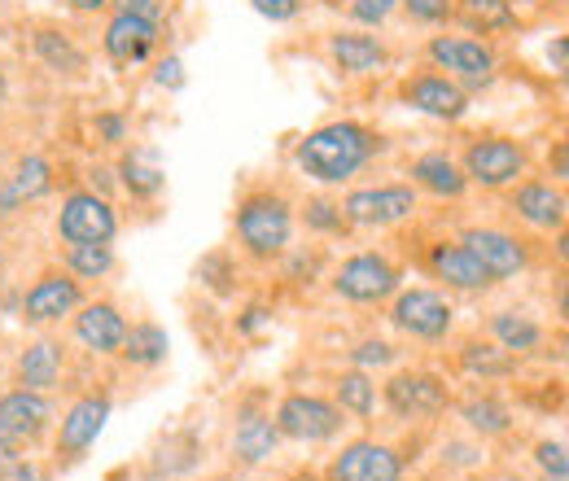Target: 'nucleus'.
I'll return each mask as SVG.
<instances>
[{
  "label": "nucleus",
  "mask_w": 569,
  "mask_h": 481,
  "mask_svg": "<svg viewBox=\"0 0 569 481\" xmlns=\"http://www.w3.org/2000/svg\"><path fill=\"white\" fill-rule=\"evenodd\" d=\"M377 153H381V137L363 123L342 119V123H325V128H316V132L298 140L293 162L316 184H347Z\"/></svg>",
  "instance_id": "f257e3e1"
},
{
  "label": "nucleus",
  "mask_w": 569,
  "mask_h": 481,
  "mask_svg": "<svg viewBox=\"0 0 569 481\" xmlns=\"http://www.w3.org/2000/svg\"><path fill=\"white\" fill-rule=\"evenodd\" d=\"M237 241L250 259H281L293 241V210L281 193H250L237 207Z\"/></svg>",
  "instance_id": "f03ea898"
},
{
  "label": "nucleus",
  "mask_w": 569,
  "mask_h": 481,
  "mask_svg": "<svg viewBox=\"0 0 569 481\" xmlns=\"http://www.w3.org/2000/svg\"><path fill=\"white\" fill-rule=\"evenodd\" d=\"M426 58L438 70H447V79H456L465 92L469 88H487L496 79V49L478 36H433L426 44Z\"/></svg>",
  "instance_id": "7ed1b4c3"
},
{
  "label": "nucleus",
  "mask_w": 569,
  "mask_h": 481,
  "mask_svg": "<svg viewBox=\"0 0 569 481\" xmlns=\"http://www.w3.org/2000/svg\"><path fill=\"white\" fill-rule=\"evenodd\" d=\"M58 237L67 245H114L119 214L110 207V198L97 189H74L58 210Z\"/></svg>",
  "instance_id": "20e7f679"
},
{
  "label": "nucleus",
  "mask_w": 569,
  "mask_h": 481,
  "mask_svg": "<svg viewBox=\"0 0 569 481\" xmlns=\"http://www.w3.org/2000/svg\"><path fill=\"white\" fill-rule=\"evenodd\" d=\"M347 223L356 228H395L408 223L421 210V193L412 184H377V189H356L347 202H338Z\"/></svg>",
  "instance_id": "39448f33"
},
{
  "label": "nucleus",
  "mask_w": 569,
  "mask_h": 481,
  "mask_svg": "<svg viewBox=\"0 0 569 481\" xmlns=\"http://www.w3.org/2000/svg\"><path fill=\"white\" fill-rule=\"evenodd\" d=\"M465 180L469 184H482V189H508L526 176V149L508 137H478L465 149V162H460Z\"/></svg>",
  "instance_id": "423d86ee"
},
{
  "label": "nucleus",
  "mask_w": 569,
  "mask_h": 481,
  "mask_svg": "<svg viewBox=\"0 0 569 481\" xmlns=\"http://www.w3.org/2000/svg\"><path fill=\"white\" fill-rule=\"evenodd\" d=\"M333 293L347 298V302H359V307L386 302V298L399 293V268L386 254H351L333 272Z\"/></svg>",
  "instance_id": "0eeeda50"
},
{
  "label": "nucleus",
  "mask_w": 569,
  "mask_h": 481,
  "mask_svg": "<svg viewBox=\"0 0 569 481\" xmlns=\"http://www.w3.org/2000/svg\"><path fill=\"white\" fill-rule=\"evenodd\" d=\"M342 408L320 394H284L277 408V429L293 442H329L342 433Z\"/></svg>",
  "instance_id": "6e6552de"
},
{
  "label": "nucleus",
  "mask_w": 569,
  "mask_h": 481,
  "mask_svg": "<svg viewBox=\"0 0 569 481\" xmlns=\"http://www.w3.org/2000/svg\"><path fill=\"white\" fill-rule=\"evenodd\" d=\"M390 320L417 342H442L456 324V311L438 289H403L390 307Z\"/></svg>",
  "instance_id": "1a4fd4ad"
},
{
  "label": "nucleus",
  "mask_w": 569,
  "mask_h": 481,
  "mask_svg": "<svg viewBox=\"0 0 569 481\" xmlns=\"http://www.w3.org/2000/svg\"><path fill=\"white\" fill-rule=\"evenodd\" d=\"M381 399H386V408L399 415V420L438 415V412H447V403H451L447 385H442L438 377H429V372H395V377L386 381Z\"/></svg>",
  "instance_id": "9d476101"
},
{
  "label": "nucleus",
  "mask_w": 569,
  "mask_h": 481,
  "mask_svg": "<svg viewBox=\"0 0 569 481\" xmlns=\"http://www.w3.org/2000/svg\"><path fill=\"white\" fill-rule=\"evenodd\" d=\"M83 307V284L71 272H44L22 298V320L27 324H58Z\"/></svg>",
  "instance_id": "9b49d317"
},
{
  "label": "nucleus",
  "mask_w": 569,
  "mask_h": 481,
  "mask_svg": "<svg viewBox=\"0 0 569 481\" xmlns=\"http://www.w3.org/2000/svg\"><path fill=\"white\" fill-rule=\"evenodd\" d=\"M325 481H403V460L386 442H351L342 455H333Z\"/></svg>",
  "instance_id": "f8f14e48"
},
{
  "label": "nucleus",
  "mask_w": 569,
  "mask_h": 481,
  "mask_svg": "<svg viewBox=\"0 0 569 481\" xmlns=\"http://www.w3.org/2000/svg\"><path fill=\"white\" fill-rule=\"evenodd\" d=\"M399 97L412 106V110H421L429 119H442V123H456V119H465L469 114V92L456 83V79H447V74H412L403 88H399Z\"/></svg>",
  "instance_id": "ddd939ff"
},
{
  "label": "nucleus",
  "mask_w": 569,
  "mask_h": 481,
  "mask_svg": "<svg viewBox=\"0 0 569 481\" xmlns=\"http://www.w3.org/2000/svg\"><path fill=\"white\" fill-rule=\"evenodd\" d=\"M460 245L482 263V272L491 275V280H512V275L526 272V263H530L526 245L517 237L499 232V228H465Z\"/></svg>",
  "instance_id": "4468645a"
},
{
  "label": "nucleus",
  "mask_w": 569,
  "mask_h": 481,
  "mask_svg": "<svg viewBox=\"0 0 569 481\" xmlns=\"http://www.w3.org/2000/svg\"><path fill=\"white\" fill-rule=\"evenodd\" d=\"M114 412L110 394H83L74 399L67 415H62V429H58V460H79L106 429V420Z\"/></svg>",
  "instance_id": "2eb2a0df"
},
{
  "label": "nucleus",
  "mask_w": 569,
  "mask_h": 481,
  "mask_svg": "<svg viewBox=\"0 0 569 481\" xmlns=\"http://www.w3.org/2000/svg\"><path fill=\"white\" fill-rule=\"evenodd\" d=\"M49 424H53V403H49V394L22 390V385L9 390V394H0V429H4L18 447L40 442Z\"/></svg>",
  "instance_id": "dca6fc26"
},
{
  "label": "nucleus",
  "mask_w": 569,
  "mask_h": 481,
  "mask_svg": "<svg viewBox=\"0 0 569 481\" xmlns=\"http://www.w3.org/2000/svg\"><path fill=\"white\" fill-rule=\"evenodd\" d=\"M158 49V22H144L137 13H114L106 27V58L114 67H141Z\"/></svg>",
  "instance_id": "f3484780"
},
{
  "label": "nucleus",
  "mask_w": 569,
  "mask_h": 481,
  "mask_svg": "<svg viewBox=\"0 0 569 481\" xmlns=\"http://www.w3.org/2000/svg\"><path fill=\"white\" fill-rule=\"evenodd\" d=\"M128 333V320L114 302H83L74 311V338L88 345L92 354H119Z\"/></svg>",
  "instance_id": "a211bd4d"
},
{
  "label": "nucleus",
  "mask_w": 569,
  "mask_h": 481,
  "mask_svg": "<svg viewBox=\"0 0 569 481\" xmlns=\"http://www.w3.org/2000/svg\"><path fill=\"white\" fill-rule=\"evenodd\" d=\"M429 272L438 275V280H447L451 289H465V293H482V289L496 284L460 241H433L429 245Z\"/></svg>",
  "instance_id": "6ab92c4d"
},
{
  "label": "nucleus",
  "mask_w": 569,
  "mask_h": 481,
  "mask_svg": "<svg viewBox=\"0 0 569 481\" xmlns=\"http://www.w3.org/2000/svg\"><path fill=\"white\" fill-rule=\"evenodd\" d=\"M512 210H517V219H526V223L539 228V232H561V228H566V193L552 189L548 180H526V184H517Z\"/></svg>",
  "instance_id": "aec40b11"
},
{
  "label": "nucleus",
  "mask_w": 569,
  "mask_h": 481,
  "mask_svg": "<svg viewBox=\"0 0 569 481\" xmlns=\"http://www.w3.org/2000/svg\"><path fill=\"white\" fill-rule=\"evenodd\" d=\"M277 447H281V429H277L272 415L254 412V408H246V412L237 415L232 451H237L241 464H268V460L277 455Z\"/></svg>",
  "instance_id": "412c9836"
},
{
  "label": "nucleus",
  "mask_w": 569,
  "mask_h": 481,
  "mask_svg": "<svg viewBox=\"0 0 569 481\" xmlns=\"http://www.w3.org/2000/svg\"><path fill=\"white\" fill-rule=\"evenodd\" d=\"M329 58L342 74H377V70L390 62L386 44L377 36H363V31H333L329 36Z\"/></svg>",
  "instance_id": "4be33fe9"
},
{
  "label": "nucleus",
  "mask_w": 569,
  "mask_h": 481,
  "mask_svg": "<svg viewBox=\"0 0 569 481\" xmlns=\"http://www.w3.org/2000/svg\"><path fill=\"white\" fill-rule=\"evenodd\" d=\"M408 176H412V189H426V193L442 198V202H460L465 189H469V180H465V171H460V162L451 153H421V158H412Z\"/></svg>",
  "instance_id": "5701e85b"
},
{
  "label": "nucleus",
  "mask_w": 569,
  "mask_h": 481,
  "mask_svg": "<svg viewBox=\"0 0 569 481\" xmlns=\"http://www.w3.org/2000/svg\"><path fill=\"white\" fill-rule=\"evenodd\" d=\"M451 18L460 27H469L473 36H503V31H517V22H521L512 0H456Z\"/></svg>",
  "instance_id": "b1692460"
},
{
  "label": "nucleus",
  "mask_w": 569,
  "mask_h": 481,
  "mask_svg": "<svg viewBox=\"0 0 569 481\" xmlns=\"http://www.w3.org/2000/svg\"><path fill=\"white\" fill-rule=\"evenodd\" d=\"M58 381H62V345L58 342L40 338V342H31L18 354V385H22V390L49 394Z\"/></svg>",
  "instance_id": "393cba45"
},
{
  "label": "nucleus",
  "mask_w": 569,
  "mask_h": 481,
  "mask_svg": "<svg viewBox=\"0 0 569 481\" xmlns=\"http://www.w3.org/2000/svg\"><path fill=\"white\" fill-rule=\"evenodd\" d=\"M167 350H171V338H167V329L153 324V320L128 324L123 345H119V354H123L132 368H158V363H167Z\"/></svg>",
  "instance_id": "a878e982"
},
{
  "label": "nucleus",
  "mask_w": 569,
  "mask_h": 481,
  "mask_svg": "<svg viewBox=\"0 0 569 481\" xmlns=\"http://www.w3.org/2000/svg\"><path fill=\"white\" fill-rule=\"evenodd\" d=\"M491 338H496L499 350H508L512 359H521V354H530V350L543 345V329H539L530 315L499 311V315H491Z\"/></svg>",
  "instance_id": "bb28decb"
},
{
  "label": "nucleus",
  "mask_w": 569,
  "mask_h": 481,
  "mask_svg": "<svg viewBox=\"0 0 569 481\" xmlns=\"http://www.w3.org/2000/svg\"><path fill=\"white\" fill-rule=\"evenodd\" d=\"M36 58L53 70V74H83V67H88L83 49L74 44L71 36L49 31V27H40V31H36Z\"/></svg>",
  "instance_id": "cd10ccee"
},
{
  "label": "nucleus",
  "mask_w": 569,
  "mask_h": 481,
  "mask_svg": "<svg viewBox=\"0 0 569 481\" xmlns=\"http://www.w3.org/2000/svg\"><path fill=\"white\" fill-rule=\"evenodd\" d=\"M9 198L22 207V202H36V198H44L49 189H53V162L49 158H40V153H27L18 167H13V176H9Z\"/></svg>",
  "instance_id": "c85d7f7f"
},
{
  "label": "nucleus",
  "mask_w": 569,
  "mask_h": 481,
  "mask_svg": "<svg viewBox=\"0 0 569 481\" xmlns=\"http://www.w3.org/2000/svg\"><path fill=\"white\" fill-rule=\"evenodd\" d=\"M460 363H465L469 377H482V381H499V377H512L517 372V359L508 350H499L496 342H465Z\"/></svg>",
  "instance_id": "c756f323"
},
{
  "label": "nucleus",
  "mask_w": 569,
  "mask_h": 481,
  "mask_svg": "<svg viewBox=\"0 0 569 481\" xmlns=\"http://www.w3.org/2000/svg\"><path fill=\"white\" fill-rule=\"evenodd\" d=\"M333 403L342 408V415L368 420V415L377 412V385H372V377L359 372V368L342 372V377H338V399H333Z\"/></svg>",
  "instance_id": "7c9ffc66"
},
{
  "label": "nucleus",
  "mask_w": 569,
  "mask_h": 481,
  "mask_svg": "<svg viewBox=\"0 0 569 481\" xmlns=\"http://www.w3.org/2000/svg\"><path fill=\"white\" fill-rule=\"evenodd\" d=\"M460 415H465V424H469L473 433H482V438H503V433L512 429V412H508L499 399H491V394L469 399V403L460 408Z\"/></svg>",
  "instance_id": "2f4dec72"
},
{
  "label": "nucleus",
  "mask_w": 569,
  "mask_h": 481,
  "mask_svg": "<svg viewBox=\"0 0 569 481\" xmlns=\"http://www.w3.org/2000/svg\"><path fill=\"white\" fill-rule=\"evenodd\" d=\"M119 176H123V189H128L132 198H158L162 184H167V176L158 171V162H149L144 153H128V158L119 162Z\"/></svg>",
  "instance_id": "473e14b6"
},
{
  "label": "nucleus",
  "mask_w": 569,
  "mask_h": 481,
  "mask_svg": "<svg viewBox=\"0 0 569 481\" xmlns=\"http://www.w3.org/2000/svg\"><path fill=\"white\" fill-rule=\"evenodd\" d=\"M67 272L74 280H101L114 272V245H71L67 250Z\"/></svg>",
  "instance_id": "72a5a7b5"
},
{
  "label": "nucleus",
  "mask_w": 569,
  "mask_h": 481,
  "mask_svg": "<svg viewBox=\"0 0 569 481\" xmlns=\"http://www.w3.org/2000/svg\"><path fill=\"white\" fill-rule=\"evenodd\" d=\"M307 228H316V232H342L347 228V214H342L338 202L316 198V202H307Z\"/></svg>",
  "instance_id": "f704fd0d"
},
{
  "label": "nucleus",
  "mask_w": 569,
  "mask_h": 481,
  "mask_svg": "<svg viewBox=\"0 0 569 481\" xmlns=\"http://www.w3.org/2000/svg\"><path fill=\"white\" fill-rule=\"evenodd\" d=\"M395 9H399V0H347V13L359 27H381V22H390Z\"/></svg>",
  "instance_id": "c9c22d12"
},
{
  "label": "nucleus",
  "mask_w": 569,
  "mask_h": 481,
  "mask_svg": "<svg viewBox=\"0 0 569 481\" xmlns=\"http://www.w3.org/2000/svg\"><path fill=\"white\" fill-rule=\"evenodd\" d=\"M403 13L412 22H426V27H438V22H451V4L456 0H399Z\"/></svg>",
  "instance_id": "e433bc0d"
},
{
  "label": "nucleus",
  "mask_w": 569,
  "mask_h": 481,
  "mask_svg": "<svg viewBox=\"0 0 569 481\" xmlns=\"http://www.w3.org/2000/svg\"><path fill=\"white\" fill-rule=\"evenodd\" d=\"M0 481H49V469L27 460V455H4L0 460Z\"/></svg>",
  "instance_id": "4c0bfd02"
},
{
  "label": "nucleus",
  "mask_w": 569,
  "mask_h": 481,
  "mask_svg": "<svg viewBox=\"0 0 569 481\" xmlns=\"http://www.w3.org/2000/svg\"><path fill=\"white\" fill-rule=\"evenodd\" d=\"M356 359L359 372H368V368H386V363H395V345L381 342V338H368V342H359V350L351 354Z\"/></svg>",
  "instance_id": "58836bf2"
},
{
  "label": "nucleus",
  "mask_w": 569,
  "mask_h": 481,
  "mask_svg": "<svg viewBox=\"0 0 569 481\" xmlns=\"http://www.w3.org/2000/svg\"><path fill=\"white\" fill-rule=\"evenodd\" d=\"M254 13H263L268 22H293L302 13V0H250Z\"/></svg>",
  "instance_id": "ea45409f"
},
{
  "label": "nucleus",
  "mask_w": 569,
  "mask_h": 481,
  "mask_svg": "<svg viewBox=\"0 0 569 481\" xmlns=\"http://www.w3.org/2000/svg\"><path fill=\"white\" fill-rule=\"evenodd\" d=\"M92 132L106 140V144H123V140H128V119H123V114H97Z\"/></svg>",
  "instance_id": "a19ab883"
},
{
  "label": "nucleus",
  "mask_w": 569,
  "mask_h": 481,
  "mask_svg": "<svg viewBox=\"0 0 569 481\" xmlns=\"http://www.w3.org/2000/svg\"><path fill=\"white\" fill-rule=\"evenodd\" d=\"M539 469L543 473H569V460H566V442H539Z\"/></svg>",
  "instance_id": "79ce46f5"
},
{
  "label": "nucleus",
  "mask_w": 569,
  "mask_h": 481,
  "mask_svg": "<svg viewBox=\"0 0 569 481\" xmlns=\"http://www.w3.org/2000/svg\"><path fill=\"white\" fill-rule=\"evenodd\" d=\"M153 83L180 92V88H184V62H180V58H162V62L153 67Z\"/></svg>",
  "instance_id": "37998d69"
},
{
  "label": "nucleus",
  "mask_w": 569,
  "mask_h": 481,
  "mask_svg": "<svg viewBox=\"0 0 569 481\" xmlns=\"http://www.w3.org/2000/svg\"><path fill=\"white\" fill-rule=\"evenodd\" d=\"M263 329H272V315H268V307H259V302H254V307H246V315L237 320V333H241V338H259Z\"/></svg>",
  "instance_id": "c03bdc74"
},
{
  "label": "nucleus",
  "mask_w": 569,
  "mask_h": 481,
  "mask_svg": "<svg viewBox=\"0 0 569 481\" xmlns=\"http://www.w3.org/2000/svg\"><path fill=\"white\" fill-rule=\"evenodd\" d=\"M110 4H119V13H137L144 22L162 18V0H110Z\"/></svg>",
  "instance_id": "a18cd8bd"
},
{
  "label": "nucleus",
  "mask_w": 569,
  "mask_h": 481,
  "mask_svg": "<svg viewBox=\"0 0 569 481\" xmlns=\"http://www.w3.org/2000/svg\"><path fill=\"white\" fill-rule=\"evenodd\" d=\"M548 62H552L557 70H566V40H557V44L548 49Z\"/></svg>",
  "instance_id": "49530a36"
},
{
  "label": "nucleus",
  "mask_w": 569,
  "mask_h": 481,
  "mask_svg": "<svg viewBox=\"0 0 569 481\" xmlns=\"http://www.w3.org/2000/svg\"><path fill=\"white\" fill-rule=\"evenodd\" d=\"M71 9H79V13H97V9H106L110 0H67Z\"/></svg>",
  "instance_id": "de8ad7c7"
},
{
  "label": "nucleus",
  "mask_w": 569,
  "mask_h": 481,
  "mask_svg": "<svg viewBox=\"0 0 569 481\" xmlns=\"http://www.w3.org/2000/svg\"><path fill=\"white\" fill-rule=\"evenodd\" d=\"M4 455H22V447H18V442H13V438L0 429V460H4Z\"/></svg>",
  "instance_id": "09e8293b"
},
{
  "label": "nucleus",
  "mask_w": 569,
  "mask_h": 481,
  "mask_svg": "<svg viewBox=\"0 0 569 481\" xmlns=\"http://www.w3.org/2000/svg\"><path fill=\"white\" fill-rule=\"evenodd\" d=\"M543 481H566V473H543Z\"/></svg>",
  "instance_id": "8fccbe9b"
},
{
  "label": "nucleus",
  "mask_w": 569,
  "mask_h": 481,
  "mask_svg": "<svg viewBox=\"0 0 569 481\" xmlns=\"http://www.w3.org/2000/svg\"><path fill=\"white\" fill-rule=\"evenodd\" d=\"M0 97H4V79H0Z\"/></svg>",
  "instance_id": "3c124183"
},
{
  "label": "nucleus",
  "mask_w": 569,
  "mask_h": 481,
  "mask_svg": "<svg viewBox=\"0 0 569 481\" xmlns=\"http://www.w3.org/2000/svg\"><path fill=\"white\" fill-rule=\"evenodd\" d=\"M325 4H342V0H325Z\"/></svg>",
  "instance_id": "603ef678"
},
{
  "label": "nucleus",
  "mask_w": 569,
  "mask_h": 481,
  "mask_svg": "<svg viewBox=\"0 0 569 481\" xmlns=\"http://www.w3.org/2000/svg\"><path fill=\"white\" fill-rule=\"evenodd\" d=\"M0 263H4V250H0Z\"/></svg>",
  "instance_id": "864d4df0"
}]
</instances>
